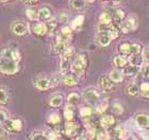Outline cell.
<instances>
[{
    "label": "cell",
    "mask_w": 149,
    "mask_h": 140,
    "mask_svg": "<svg viewBox=\"0 0 149 140\" xmlns=\"http://www.w3.org/2000/svg\"><path fill=\"white\" fill-rule=\"evenodd\" d=\"M123 72H124V75H126V77H134L139 72V67L130 64L129 66H125L124 69H123Z\"/></svg>",
    "instance_id": "obj_20"
},
{
    "label": "cell",
    "mask_w": 149,
    "mask_h": 140,
    "mask_svg": "<svg viewBox=\"0 0 149 140\" xmlns=\"http://www.w3.org/2000/svg\"><path fill=\"white\" fill-rule=\"evenodd\" d=\"M115 124V119L113 116L111 115H106L103 116L102 118L100 119V126L103 130H109L113 125Z\"/></svg>",
    "instance_id": "obj_13"
},
{
    "label": "cell",
    "mask_w": 149,
    "mask_h": 140,
    "mask_svg": "<svg viewBox=\"0 0 149 140\" xmlns=\"http://www.w3.org/2000/svg\"><path fill=\"white\" fill-rule=\"evenodd\" d=\"M49 140H60V135L54 133V134H52V136L49 138Z\"/></svg>",
    "instance_id": "obj_49"
},
{
    "label": "cell",
    "mask_w": 149,
    "mask_h": 140,
    "mask_svg": "<svg viewBox=\"0 0 149 140\" xmlns=\"http://www.w3.org/2000/svg\"><path fill=\"white\" fill-rule=\"evenodd\" d=\"M9 101V93L4 89V87H1V97H0V102L1 104H6Z\"/></svg>",
    "instance_id": "obj_37"
},
{
    "label": "cell",
    "mask_w": 149,
    "mask_h": 140,
    "mask_svg": "<svg viewBox=\"0 0 149 140\" xmlns=\"http://www.w3.org/2000/svg\"><path fill=\"white\" fill-rule=\"evenodd\" d=\"M72 34V30L69 27H63L59 32H58V36H56V41L63 43V44H68L70 41Z\"/></svg>",
    "instance_id": "obj_4"
},
{
    "label": "cell",
    "mask_w": 149,
    "mask_h": 140,
    "mask_svg": "<svg viewBox=\"0 0 149 140\" xmlns=\"http://www.w3.org/2000/svg\"><path fill=\"white\" fill-rule=\"evenodd\" d=\"M143 57L145 63H149V47H146L143 51Z\"/></svg>",
    "instance_id": "obj_45"
},
{
    "label": "cell",
    "mask_w": 149,
    "mask_h": 140,
    "mask_svg": "<svg viewBox=\"0 0 149 140\" xmlns=\"http://www.w3.org/2000/svg\"><path fill=\"white\" fill-rule=\"evenodd\" d=\"M84 99L86 102H88L92 105L97 106L100 103V99H101V94L96 88H86L83 92Z\"/></svg>",
    "instance_id": "obj_3"
},
{
    "label": "cell",
    "mask_w": 149,
    "mask_h": 140,
    "mask_svg": "<svg viewBox=\"0 0 149 140\" xmlns=\"http://www.w3.org/2000/svg\"><path fill=\"white\" fill-rule=\"evenodd\" d=\"M86 67V59L82 54H78L74 57V62L72 64V71L78 77H82L84 74V70Z\"/></svg>",
    "instance_id": "obj_2"
},
{
    "label": "cell",
    "mask_w": 149,
    "mask_h": 140,
    "mask_svg": "<svg viewBox=\"0 0 149 140\" xmlns=\"http://www.w3.org/2000/svg\"><path fill=\"white\" fill-rule=\"evenodd\" d=\"M9 119V114H8V110L4 108H1V122H4Z\"/></svg>",
    "instance_id": "obj_43"
},
{
    "label": "cell",
    "mask_w": 149,
    "mask_h": 140,
    "mask_svg": "<svg viewBox=\"0 0 149 140\" xmlns=\"http://www.w3.org/2000/svg\"><path fill=\"white\" fill-rule=\"evenodd\" d=\"M78 132H79V125L72 121H67L64 128V133L66 136L69 138H74L77 136Z\"/></svg>",
    "instance_id": "obj_8"
},
{
    "label": "cell",
    "mask_w": 149,
    "mask_h": 140,
    "mask_svg": "<svg viewBox=\"0 0 149 140\" xmlns=\"http://www.w3.org/2000/svg\"><path fill=\"white\" fill-rule=\"evenodd\" d=\"M67 102H68L69 105L76 106L77 104H79V102H80V96H79L77 92L69 93L68 97H67Z\"/></svg>",
    "instance_id": "obj_27"
},
{
    "label": "cell",
    "mask_w": 149,
    "mask_h": 140,
    "mask_svg": "<svg viewBox=\"0 0 149 140\" xmlns=\"http://www.w3.org/2000/svg\"><path fill=\"white\" fill-rule=\"evenodd\" d=\"M60 18H61V21H62V22H65V21H67L68 15H67V14H65V13H62V14L60 15Z\"/></svg>",
    "instance_id": "obj_48"
},
{
    "label": "cell",
    "mask_w": 149,
    "mask_h": 140,
    "mask_svg": "<svg viewBox=\"0 0 149 140\" xmlns=\"http://www.w3.org/2000/svg\"><path fill=\"white\" fill-rule=\"evenodd\" d=\"M64 117H65L66 121H72L74 118V109L72 105H67L64 108Z\"/></svg>",
    "instance_id": "obj_24"
},
{
    "label": "cell",
    "mask_w": 149,
    "mask_h": 140,
    "mask_svg": "<svg viewBox=\"0 0 149 140\" xmlns=\"http://www.w3.org/2000/svg\"><path fill=\"white\" fill-rule=\"evenodd\" d=\"M11 30L14 34L18 35V36H24L28 31V27L25 22L22 21H15L11 25Z\"/></svg>",
    "instance_id": "obj_5"
},
{
    "label": "cell",
    "mask_w": 149,
    "mask_h": 140,
    "mask_svg": "<svg viewBox=\"0 0 149 140\" xmlns=\"http://www.w3.org/2000/svg\"><path fill=\"white\" fill-rule=\"evenodd\" d=\"M141 49H142V47H141L139 44H131L130 55H133V54H139V53H141Z\"/></svg>",
    "instance_id": "obj_41"
},
{
    "label": "cell",
    "mask_w": 149,
    "mask_h": 140,
    "mask_svg": "<svg viewBox=\"0 0 149 140\" xmlns=\"http://www.w3.org/2000/svg\"><path fill=\"white\" fill-rule=\"evenodd\" d=\"M129 62V59H127V57L125 55H118L115 56L114 59H113V64H114L115 67L117 68H121V67H125L127 65V63Z\"/></svg>",
    "instance_id": "obj_23"
},
{
    "label": "cell",
    "mask_w": 149,
    "mask_h": 140,
    "mask_svg": "<svg viewBox=\"0 0 149 140\" xmlns=\"http://www.w3.org/2000/svg\"><path fill=\"white\" fill-rule=\"evenodd\" d=\"M74 53V48H68V49L66 50L64 54L62 55V59H61V63H60V69H61V71H65L67 67L69 65V59L70 57L72 56V54Z\"/></svg>",
    "instance_id": "obj_6"
},
{
    "label": "cell",
    "mask_w": 149,
    "mask_h": 140,
    "mask_svg": "<svg viewBox=\"0 0 149 140\" xmlns=\"http://www.w3.org/2000/svg\"><path fill=\"white\" fill-rule=\"evenodd\" d=\"M109 78L111 79L113 82H116V83H119V82L123 81L124 79V72L123 70H118V69H114L110 72Z\"/></svg>",
    "instance_id": "obj_18"
},
{
    "label": "cell",
    "mask_w": 149,
    "mask_h": 140,
    "mask_svg": "<svg viewBox=\"0 0 149 140\" xmlns=\"http://www.w3.org/2000/svg\"><path fill=\"white\" fill-rule=\"evenodd\" d=\"M35 86H36V88L40 89V90H47L48 88L52 87L51 80H49V79H47V78L37 79L36 81H35Z\"/></svg>",
    "instance_id": "obj_14"
},
{
    "label": "cell",
    "mask_w": 149,
    "mask_h": 140,
    "mask_svg": "<svg viewBox=\"0 0 149 140\" xmlns=\"http://www.w3.org/2000/svg\"><path fill=\"white\" fill-rule=\"evenodd\" d=\"M136 140H145V139H143V138H137Z\"/></svg>",
    "instance_id": "obj_50"
},
{
    "label": "cell",
    "mask_w": 149,
    "mask_h": 140,
    "mask_svg": "<svg viewBox=\"0 0 149 140\" xmlns=\"http://www.w3.org/2000/svg\"><path fill=\"white\" fill-rule=\"evenodd\" d=\"M107 107H108V104H107L106 101H104V102H100L99 104L96 106V110H97V112H99V114H102V112H106Z\"/></svg>",
    "instance_id": "obj_42"
},
{
    "label": "cell",
    "mask_w": 149,
    "mask_h": 140,
    "mask_svg": "<svg viewBox=\"0 0 149 140\" xmlns=\"http://www.w3.org/2000/svg\"><path fill=\"white\" fill-rule=\"evenodd\" d=\"M2 1H8V0H2Z\"/></svg>",
    "instance_id": "obj_51"
},
{
    "label": "cell",
    "mask_w": 149,
    "mask_h": 140,
    "mask_svg": "<svg viewBox=\"0 0 149 140\" xmlns=\"http://www.w3.org/2000/svg\"><path fill=\"white\" fill-rule=\"evenodd\" d=\"M141 94L145 98H149V83H143L140 87Z\"/></svg>",
    "instance_id": "obj_35"
},
{
    "label": "cell",
    "mask_w": 149,
    "mask_h": 140,
    "mask_svg": "<svg viewBox=\"0 0 149 140\" xmlns=\"http://www.w3.org/2000/svg\"><path fill=\"white\" fill-rule=\"evenodd\" d=\"M113 134H114L115 137L120 140H127L128 137H129V132L126 128H121V126H116L113 130Z\"/></svg>",
    "instance_id": "obj_16"
},
{
    "label": "cell",
    "mask_w": 149,
    "mask_h": 140,
    "mask_svg": "<svg viewBox=\"0 0 149 140\" xmlns=\"http://www.w3.org/2000/svg\"><path fill=\"white\" fill-rule=\"evenodd\" d=\"M38 12H40V19H50V17H51V11L49 9H47V8L40 9Z\"/></svg>",
    "instance_id": "obj_33"
},
{
    "label": "cell",
    "mask_w": 149,
    "mask_h": 140,
    "mask_svg": "<svg viewBox=\"0 0 149 140\" xmlns=\"http://www.w3.org/2000/svg\"><path fill=\"white\" fill-rule=\"evenodd\" d=\"M38 1L40 0H22V2L27 4V6H35V4L38 3Z\"/></svg>",
    "instance_id": "obj_47"
},
{
    "label": "cell",
    "mask_w": 149,
    "mask_h": 140,
    "mask_svg": "<svg viewBox=\"0 0 149 140\" xmlns=\"http://www.w3.org/2000/svg\"><path fill=\"white\" fill-rule=\"evenodd\" d=\"M64 84L68 87H74L78 84V79L72 73H68L64 77Z\"/></svg>",
    "instance_id": "obj_21"
},
{
    "label": "cell",
    "mask_w": 149,
    "mask_h": 140,
    "mask_svg": "<svg viewBox=\"0 0 149 140\" xmlns=\"http://www.w3.org/2000/svg\"><path fill=\"white\" fill-rule=\"evenodd\" d=\"M126 91H127V93L129 94V96H133V97L137 96V94L141 92L140 87H139L136 84H134V83L129 85V86L127 87V89H126Z\"/></svg>",
    "instance_id": "obj_29"
},
{
    "label": "cell",
    "mask_w": 149,
    "mask_h": 140,
    "mask_svg": "<svg viewBox=\"0 0 149 140\" xmlns=\"http://www.w3.org/2000/svg\"><path fill=\"white\" fill-rule=\"evenodd\" d=\"M32 32H33L35 35H40V36H42V35H45L46 33H48L46 23H36V25H34L33 28H32Z\"/></svg>",
    "instance_id": "obj_19"
},
{
    "label": "cell",
    "mask_w": 149,
    "mask_h": 140,
    "mask_svg": "<svg viewBox=\"0 0 149 140\" xmlns=\"http://www.w3.org/2000/svg\"><path fill=\"white\" fill-rule=\"evenodd\" d=\"M99 21H100V25H112L113 17L108 12H103L99 17Z\"/></svg>",
    "instance_id": "obj_25"
},
{
    "label": "cell",
    "mask_w": 149,
    "mask_h": 140,
    "mask_svg": "<svg viewBox=\"0 0 149 140\" xmlns=\"http://www.w3.org/2000/svg\"><path fill=\"white\" fill-rule=\"evenodd\" d=\"M84 21V16L82 15H79L77 18H74V20L72 21V27L74 28H78V27H81L82 23Z\"/></svg>",
    "instance_id": "obj_40"
},
{
    "label": "cell",
    "mask_w": 149,
    "mask_h": 140,
    "mask_svg": "<svg viewBox=\"0 0 149 140\" xmlns=\"http://www.w3.org/2000/svg\"><path fill=\"white\" fill-rule=\"evenodd\" d=\"M99 86L103 91H111L113 89V87H114L113 81L110 78H107V77H102V78L100 79Z\"/></svg>",
    "instance_id": "obj_15"
},
{
    "label": "cell",
    "mask_w": 149,
    "mask_h": 140,
    "mask_svg": "<svg viewBox=\"0 0 149 140\" xmlns=\"http://www.w3.org/2000/svg\"><path fill=\"white\" fill-rule=\"evenodd\" d=\"M26 14L28 16V18L31 19V20H36V19L40 18V12H37L34 9H28Z\"/></svg>",
    "instance_id": "obj_32"
},
{
    "label": "cell",
    "mask_w": 149,
    "mask_h": 140,
    "mask_svg": "<svg viewBox=\"0 0 149 140\" xmlns=\"http://www.w3.org/2000/svg\"><path fill=\"white\" fill-rule=\"evenodd\" d=\"M22 59L18 49L6 47L1 52V72L4 74H15L19 70L18 63Z\"/></svg>",
    "instance_id": "obj_1"
},
{
    "label": "cell",
    "mask_w": 149,
    "mask_h": 140,
    "mask_svg": "<svg viewBox=\"0 0 149 140\" xmlns=\"http://www.w3.org/2000/svg\"><path fill=\"white\" fill-rule=\"evenodd\" d=\"M143 73L144 77L149 78V63H145L143 65Z\"/></svg>",
    "instance_id": "obj_46"
},
{
    "label": "cell",
    "mask_w": 149,
    "mask_h": 140,
    "mask_svg": "<svg viewBox=\"0 0 149 140\" xmlns=\"http://www.w3.org/2000/svg\"><path fill=\"white\" fill-rule=\"evenodd\" d=\"M80 115L83 117L84 119H88L91 116L93 115V110L91 107H82L80 109Z\"/></svg>",
    "instance_id": "obj_34"
},
{
    "label": "cell",
    "mask_w": 149,
    "mask_h": 140,
    "mask_svg": "<svg viewBox=\"0 0 149 140\" xmlns=\"http://www.w3.org/2000/svg\"><path fill=\"white\" fill-rule=\"evenodd\" d=\"M62 103H63V97L61 94H59V93L54 94L49 101V104L52 107H59V106L62 105Z\"/></svg>",
    "instance_id": "obj_26"
},
{
    "label": "cell",
    "mask_w": 149,
    "mask_h": 140,
    "mask_svg": "<svg viewBox=\"0 0 149 140\" xmlns=\"http://www.w3.org/2000/svg\"><path fill=\"white\" fill-rule=\"evenodd\" d=\"M113 39L111 36V34L109 33V31H99L98 35H97V41L100 46L106 47L111 43V41Z\"/></svg>",
    "instance_id": "obj_10"
},
{
    "label": "cell",
    "mask_w": 149,
    "mask_h": 140,
    "mask_svg": "<svg viewBox=\"0 0 149 140\" xmlns=\"http://www.w3.org/2000/svg\"><path fill=\"white\" fill-rule=\"evenodd\" d=\"M69 6L74 12H83L86 9V0H69Z\"/></svg>",
    "instance_id": "obj_11"
},
{
    "label": "cell",
    "mask_w": 149,
    "mask_h": 140,
    "mask_svg": "<svg viewBox=\"0 0 149 140\" xmlns=\"http://www.w3.org/2000/svg\"><path fill=\"white\" fill-rule=\"evenodd\" d=\"M143 62H145V61H144V57L141 53L130 55V59H129V63L134 66H137V67H140V66L143 65Z\"/></svg>",
    "instance_id": "obj_22"
},
{
    "label": "cell",
    "mask_w": 149,
    "mask_h": 140,
    "mask_svg": "<svg viewBox=\"0 0 149 140\" xmlns=\"http://www.w3.org/2000/svg\"><path fill=\"white\" fill-rule=\"evenodd\" d=\"M56 26H58V20H56V18L48 19V21H47V23H46V27H47V31H48L49 34H52L53 32L56 31Z\"/></svg>",
    "instance_id": "obj_28"
},
{
    "label": "cell",
    "mask_w": 149,
    "mask_h": 140,
    "mask_svg": "<svg viewBox=\"0 0 149 140\" xmlns=\"http://www.w3.org/2000/svg\"><path fill=\"white\" fill-rule=\"evenodd\" d=\"M31 140H49V137L45 133L40 131H35L32 133Z\"/></svg>",
    "instance_id": "obj_31"
},
{
    "label": "cell",
    "mask_w": 149,
    "mask_h": 140,
    "mask_svg": "<svg viewBox=\"0 0 149 140\" xmlns=\"http://www.w3.org/2000/svg\"><path fill=\"white\" fill-rule=\"evenodd\" d=\"M60 116L59 114H52V115L49 116V118H48V122L51 123V124H59L60 123Z\"/></svg>",
    "instance_id": "obj_39"
},
{
    "label": "cell",
    "mask_w": 149,
    "mask_h": 140,
    "mask_svg": "<svg viewBox=\"0 0 149 140\" xmlns=\"http://www.w3.org/2000/svg\"><path fill=\"white\" fill-rule=\"evenodd\" d=\"M6 126L11 132H20L22 128V122L20 119H8L6 121Z\"/></svg>",
    "instance_id": "obj_9"
},
{
    "label": "cell",
    "mask_w": 149,
    "mask_h": 140,
    "mask_svg": "<svg viewBox=\"0 0 149 140\" xmlns=\"http://www.w3.org/2000/svg\"><path fill=\"white\" fill-rule=\"evenodd\" d=\"M137 26V20L136 17H133V16H129L126 20H124L123 25H121V30L124 33H127L129 31H132L134 29H136Z\"/></svg>",
    "instance_id": "obj_7"
},
{
    "label": "cell",
    "mask_w": 149,
    "mask_h": 140,
    "mask_svg": "<svg viewBox=\"0 0 149 140\" xmlns=\"http://www.w3.org/2000/svg\"><path fill=\"white\" fill-rule=\"evenodd\" d=\"M6 130H8V128H3V125L1 126V140H8L9 139V134H8Z\"/></svg>",
    "instance_id": "obj_44"
},
{
    "label": "cell",
    "mask_w": 149,
    "mask_h": 140,
    "mask_svg": "<svg viewBox=\"0 0 149 140\" xmlns=\"http://www.w3.org/2000/svg\"><path fill=\"white\" fill-rule=\"evenodd\" d=\"M112 110L114 112H116V114H123V112H124V107H123V105H121L119 102H115L113 105H112Z\"/></svg>",
    "instance_id": "obj_38"
},
{
    "label": "cell",
    "mask_w": 149,
    "mask_h": 140,
    "mask_svg": "<svg viewBox=\"0 0 149 140\" xmlns=\"http://www.w3.org/2000/svg\"><path fill=\"white\" fill-rule=\"evenodd\" d=\"M97 138L98 140H110V134L107 132V130H101L97 133Z\"/></svg>",
    "instance_id": "obj_36"
},
{
    "label": "cell",
    "mask_w": 149,
    "mask_h": 140,
    "mask_svg": "<svg viewBox=\"0 0 149 140\" xmlns=\"http://www.w3.org/2000/svg\"><path fill=\"white\" fill-rule=\"evenodd\" d=\"M135 123L140 128H149V115L139 114L135 117Z\"/></svg>",
    "instance_id": "obj_12"
},
{
    "label": "cell",
    "mask_w": 149,
    "mask_h": 140,
    "mask_svg": "<svg viewBox=\"0 0 149 140\" xmlns=\"http://www.w3.org/2000/svg\"><path fill=\"white\" fill-rule=\"evenodd\" d=\"M130 50H131V44L129 43H123L118 47V51L123 54V55H130Z\"/></svg>",
    "instance_id": "obj_30"
},
{
    "label": "cell",
    "mask_w": 149,
    "mask_h": 140,
    "mask_svg": "<svg viewBox=\"0 0 149 140\" xmlns=\"http://www.w3.org/2000/svg\"><path fill=\"white\" fill-rule=\"evenodd\" d=\"M112 17H113V21H114L115 26H117V27H121L123 22H124L125 13L123 12L121 10H116Z\"/></svg>",
    "instance_id": "obj_17"
}]
</instances>
